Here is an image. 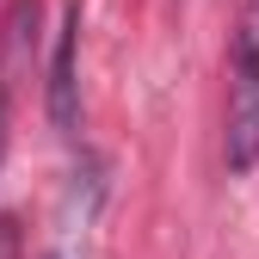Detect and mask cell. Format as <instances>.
Wrapping results in <instances>:
<instances>
[{
  "label": "cell",
  "mask_w": 259,
  "mask_h": 259,
  "mask_svg": "<svg viewBox=\"0 0 259 259\" xmlns=\"http://www.w3.org/2000/svg\"><path fill=\"white\" fill-rule=\"evenodd\" d=\"M229 167L247 173L259 160V7L241 13L235 31V80H229V136H222Z\"/></svg>",
  "instance_id": "obj_1"
},
{
  "label": "cell",
  "mask_w": 259,
  "mask_h": 259,
  "mask_svg": "<svg viewBox=\"0 0 259 259\" xmlns=\"http://www.w3.org/2000/svg\"><path fill=\"white\" fill-rule=\"evenodd\" d=\"M74 50H80V0H68L56 31V56H50V123L62 136L80 130V80H74Z\"/></svg>",
  "instance_id": "obj_2"
},
{
  "label": "cell",
  "mask_w": 259,
  "mask_h": 259,
  "mask_svg": "<svg viewBox=\"0 0 259 259\" xmlns=\"http://www.w3.org/2000/svg\"><path fill=\"white\" fill-rule=\"evenodd\" d=\"M0 154H7V87H0Z\"/></svg>",
  "instance_id": "obj_3"
},
{
  "label": "cell",
  "mask_w": 259,
  "mask_h": 259,
  "mask_svg": "<svg viewBox=\"0 0 259 259\" xmlns=\"http://www.w3.org/2000/svg\"><path fill=\"white\" fill-rule=\"evenodd\" d=\"M50 259H56V253H50Z\"/></svg>",
  "instance_id": "obj_4"
}]
</instances>
